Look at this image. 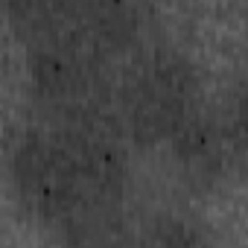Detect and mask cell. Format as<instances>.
Wrapping results in <instances>:
<instances>
[{"label":"cell","instance_id":"1","mask_svg":"<svg viewBox=\"0 0 248 248\" xmlns=\"http://www.w3.org/2000/svg\"><path fill=\"white\" fill-rule=\"evenodd\" d=\"M199 67L172 47H138L120 82H114V117L123 138L138 146L170 143L172 135L202 108Z\"/></svg>","mask_w":248,"mask_h":248},{"label":"cell","instance_id":"2","mask_svg":"<svg viewBox=\"0 0 248 248\" xmlns=\"http://www.w3.org/2000/svg\"><path fill=\"white\" fill-rule=\"evenodd\" d=\"M27 82L50 126L114 111V79L108 67L62 44L27 47Z\"/></svg>","mask_w":248,"mask_h":248},{"label":"cell","instance_id":"3","mask_svg":"<svg viewBox=\"0 0 248 248\" xmlns=\"http://www.w3.org/2000/svg\"><path fill=\"white\" fill-rule=\"evenodd\" d=\"M9 175L21 204L50 228L85 202L76 167L50 129H27L12 140Z\"/></svg>","mask_w":248,"mask_h":248},{"label":"cell","instance_id":"4","mask_svg":"<svg viewBox=\"0 0 248 248\" xmlns=\"http://www.w3.org/2000/svg\"><path fill=\"white\" fill-rule=\"evenodd\" d=\"M231 143L239 146L242 140L231 132L228 120L219 123L213 114H207L202 108L184 123V126L172 135V140H170L172 158L178 161L184 175L193 178L196 184H213L222 175Z\"/></svg>","mask_w":248,"mask_h":248},{"label":"cell","instance_id":"5","mask_svg":"<svg viewBox=\"0 0 248 248\" xmlns=\"http://www.w3.org/2000/svg\"><path fill=\"white\" fill-rule=\"evenodd\" d=\"M62 248H138L123 202L85 199L53 225Z\"/></svg>","mask_w":248,"mask_h":248},{"label":"cell","instance_id":"6","mask_svg":"<svg viewBox=\"0 0 248 248\" xmlns=\"http://www.w3.org/2000/svg\"><path fill=\"white\" fill-rule=\"evenodd\" d=\"M140 248H210V242L178 216H155L140 233Z\"/></svg>","mask_w":248,"mask_h":248}]
</instances>
